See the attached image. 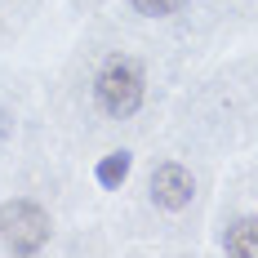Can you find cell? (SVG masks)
I'll return each mask as SVG.
<instances>
[{"mask_svg": "<svg viewBox=\"0 0 258 258\" xmlns=\"http://www.w3.org/2000/svg\"><path fill=\"white\" fill-rule=\"evenodd\" d=\"M94 98L111 120H129L143 98H147V76H143V62L134 58H107L103 72L94 76Z\"/></svg>", "mask_w": 258, "mask_h": 258, "instance_id": "6da1fadb", "label": "cell"}, {"mask_svg": "<svg viewBox=\"0 0 258 258\" xmlns=\"http://www.w3.org/2000/svg\"><path fill=\"white\" fill-rule=\"evenodd\" d=\"M49 240V214L31 201L0 205V249L5 254H36Z\"/></svg>", "mask_w": 258, "mask_h": 258, "instance_id": "7a4b0ae2", "label": "cell"}, {"mask_svg": "<svg viewBox=\"0 0 258 258\" xmlns=\"http://www.w3.org/2000/svg\"><path fill=\"white\" fill-rule=\"evenodd\" d=\"M191 196H196V178H191L182 165H160L152 174V205L156 209L178 214V209L191 205Z\"/></svg>", "mask_w": 258, "mask_h": 258, "instance_id": "3957f363", "label": "cell"}, {"mask_svg": "<svg viewBox=\"0 0 258 258\" xmlns=\"http://www.w3.org/2000/svg\"><path fill=\"white\" fill-rule=\"evenodd\" d=\"M223 249L232 258H258V218H240L223 232Z\"/></svg>", "mask_w": 258, "mask_h": 258, "instance_id": "277c9868", "label": "cell"}, {"mask_svg": "<svg viewBox=\"0 0 258 258\" xmlns=\"http://www.w3.org/2000/svg\"><path fill=\"white\" fill-rule=\"evenodd\" d=\"M129 165H134V156H129V152H111V156H103V160H98V187L116 191V187L129 178Z\"/></svg>", "mask_w": 258, "mask_h": 258, "instance_id": "5b68a950", "label": "cell"}, {"mask_svg": "<svg viewBox=\"0 0 258 258\" xmlns=\"http://www.w3.org/2000/svg\"><path fill=\"white\" fill-rule=\"evenodd\" d=\"M138 14H152V18H165V14H178L187 0H129Z\"/></svg>", "mask_w": 258, "mask_h": 258, "instance_id": "8992f818", "label": "cell"}]
</instances>
